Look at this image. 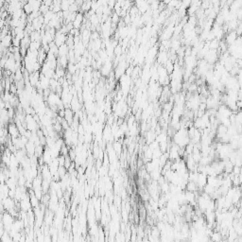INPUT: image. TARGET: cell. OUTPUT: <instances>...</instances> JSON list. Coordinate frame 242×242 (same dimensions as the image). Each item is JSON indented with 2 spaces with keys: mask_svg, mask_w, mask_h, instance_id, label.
<instances>
[{
  "mask_svg": "<svg viewBox=\"0 0 242 242\" xmlns=\"http://www.w3.org/2000/svg\"><path fill=\"white\" fill-rule=\"evenodd\" d=\"M26 126L27 129L30 131L31 132H37L39 131V126H38V122L36 121V119L34 118V117L32 115H28L26 117Z\"/></svg>",
  "mask_w": 242,
  "mask_h": 242,
  "instance_id": "6da1fadb",
  "label": "cell"
},
{
  "mask_svg": "<svg viewBox=\"0 0 242 242\" xmlns=\"http://www.w3.org/2000/svg\"><path fill=\"white\" fill-rule=\"evenodd\" d=\"M8 132H9V135L12 137V139L18 138L21 136V134H20L18 127H17V125L14 123H10L8 125Z\"/></svg>",
  "mask_w": 242,
  "mask_h": 242,
  "instance_id": "7a4b0ae2",
  "label": "cell"
},
{
  "mask_svg": "<svg viewBox=\"0 0 242 242\" xmlns=\"http://www.w3.org/2000/svg\"><path fill=\"white\" fill-rule=\"evenodd\" d=\"M65 41H66V35L59 30V31L56 33L55 38H54V43L56 44V46L58 47H60L61 46L64 45V42H65Z\"/></svg>",
  "mask_w": 242,
  "mask_h": 242,
  "instance_id": "3957f363",
  "label": "cell"
},
{
  "mask_svg": "<svg viewBox=\"0 0 242 242\" xmlns=\"http://www.w3.org/2000/svg\"><path fill=\"white\" fill-rule=\"evenodd\" d=\"M237 38H238V36H237V34L236 31H229L227 35H226L225 40H224V41H225V43L230 46L233 45L235 42H236V40Z\"/></svg>",
  "mask_w": 242,
  "mask_h": 242,
  "instance_id": "277c9868",
  "label": "cell"
},
{
  "mask_svg": "<svg viewBox=\"0 0 242 242\" xmlns=\"http://www.w3.org/2000/svg\"><path fill=\"white\" fill-rule=\"evenodd\" d=\"M83 22V15H82V13H77V16H76V18H75V20L73 21V27L74 28H80V25H81V23Z\"/></svg>",
  "mask_w": 242,
  "mask_h": 242,
  "instance_id": "5b68a950",
  "label": "cell"
},
{
  "mask_svg": "<svg viewBox=\"0 0 242 242\" xmlns=\"http://www.w3.org/2000/svg\"><path fill=\"white\" fill-rule=\"evenodd\" d=\"M65 120L68 122L69 124H71L73 122V118H74V114L73 112L70 110V109H67L65 108V110H64V117H63Z\"/></svg>",
  "mask_w": 242,
  "mask_h": 242,
  "instance_id": "8992f818",
  "label": "cell"
},
{
  "mask_svg": "<svg viewBox=\"0 0 242 242\" xmlns=\"http://www.w3.org/2000/svg\"><path fill=\"white\" fill-rule=\"evenodd\" d=\"M59 56L60 57L68 56V46L65 45V44L59 47Z\"/></svg>",
  "mask_w": 242,
  "mask_h": 242,
  "instance_id": "52a82bcc",
  "label": "cell"
},
{
  "mask_svg": "<svg viewBox=\"0 0 242 242\" xmlns=\"http://www.w3.org/2000/svg\"><path fill=\"white\" fill-rule=\"evenodd\" d=\"M111 63L110 62H106L104 63V66L102 67V74L103 75H108L111 72Z\"/></svg>",
  "mask_w": 242,
  "mask_h": 242,
  "instance_id": "ba28073f",
  "label": "cell"
},
{
  "mask_svg": "<svg viewBox=\"0 0 242 242\" xmlns=\"http://www.w3.org/2000/svg\"><path fill=\"white\" fill-rule=\"evenodd\" d=\"M137 5H138L139 10H140L142 12H145L149 8V5L147 2H137Z\"/></svg>",
  "mask_w": 242,
  "mask_h": 242,
  "instance_id": "9c48e42d",
  "label": "cell"
},
{
  "mask_svg": "<svg viewBox=\"0 0 242 242\" xmlns=\"http://www.w3.org/2000/svg\"><path fill=\"white\" fill-rule=\"evenodd\" d=\"M71 105H72V106H73L74 111H78V110H79V108H80V104H79V101H78L77 98L73 97L72 102H71Z\"/></svg>",
  "mask_w": 242,
  "mask_h": 242,
  "instance_id": "30bf717a",
  "label": "cell"
}]
</instances>
